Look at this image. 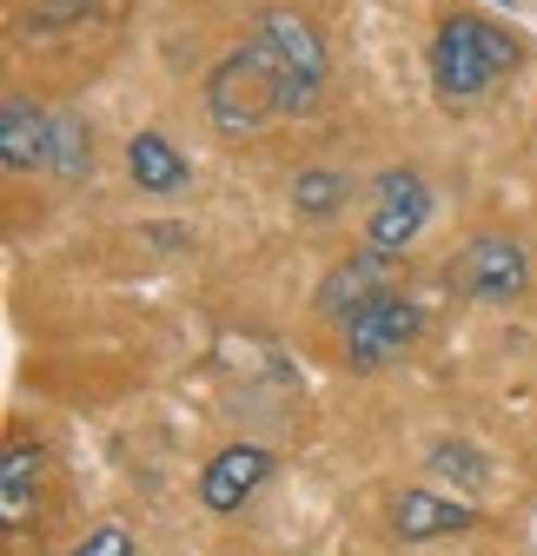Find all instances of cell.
<instances>
[{
  "label": "cell",
  "mask_w": 537,
  "mask_h": 556,
  "mask_svg": "<svg viewBox=\"0 0 537 556\" xmlns=\"http://www.w3.org/2000/svg\"><path fill=\"white\" fill-rule=\"evenodd\" d=\"M524 60V40L485 14H445L432 34V87L445 106H472L485 100L511 66Z\"/></svg>",
  "instance_id": "6da1fadb"
},
{
  "label": "cell",
  "mask_w": 537,
  "mask_h": 556,
  "mask_svg": "<svg viewBox=\"0 0 537 556\" xmlns=\"http://www.w3.org/2000/svg\"><path fill=\"white\" fill-rule=\"evenodd\" d=\"M252 47L265 53V66H273V80H279V113H312L319 93H325V74H332L319 27L299 8H265L252 21Z\"/></svg>",
  "instance_id": "7a4b0ae2"
},
{
  "label": "cell",
  "mask_w": 537,
  "mask_h": 556,
  "mask_svg": "<svg viewBox=\"0 0 537 556\" xmlns=\"http://www.w3.org/2000/svg\"><path fill=\"white\" fill-rule=\"evenodd\" d=\"M273 113H279V80H273V66H265V53L246 40L207 74V119L226 139H252Z\"/></svg>",
  "instance_id": "3957f363"
},
{
  "label": "cell",
  "mask_w": 537,
  "mask_h": 556,
  "mask_svg": "<svg viewBox=\"0 0 537 556\" xmlns=\"http://www.w3.org/2000/svg\"><path fill=\"white\" fill-rule=\"evenodd\" d=\"M425 331V312L405 292H378L372 305H359L352 318H339V352L352 371H378L391 358H405Z\"/></svg>",
  "instance_id": "277c9868"
},
{
  "label": "cell",
  "mask_w": 537,
  "mask_h": 556,
  "mask_svg": "<svg viewBox=\"0 0 537 556\" xmlns=\"http://www.w3.org/2000/svg\"><path fill=\"white\" fill-rule=\"evenodd\" d=\"M425 219H432V186H425L412 166L378 173V186H372V213H365V252H378V258H405V252L419 245Z\"/></svg>",
  "instance_id": "5b68a950"
},
{
  "label": "cell",
  "mask_w": 537,
  "mask_h": 556,
  "mask_svg": "<svg viewBox=\"0 0 537 556\" xmlns=\"http://www.w3.org/2000/svg\"><path fill=\"white\" fill-rule=\"evenodd\" d=\"M451 278H458V292L478 299V305H511V299H524V286H530L524 239H517V232H478L472 245L458 252Z\"/></svg>",
  "instance_id": "8992f818"
},
{
  "label": "cell",
  "mask_w": 537,
  "mask_h": 556,
  "mask_svg": "<svg viewBox=\"0 0 537 556\" xmlns=\"http://www.w3.org/2000/svg\"><path fill=\"white\" fill-rule=\"evenodd\" d=\"M273 477V451L265 444H226L207 457V470H199V504H207L213 517H233L259 497V483Z\"/></svg>",
  "instance_id": "52a82bcc"
},
{
  "label": "cell",
  "mask_w": 537,
  "mask_h": 556,
  "mask_svg": "<svg viewBox=\"0 0 537 556\" xmlns=\"http://www.w3.org/2000/svg\"><path fill=\"white\" fill-rule=\"evenodd\" d=\"M53 160V113L34 106L27 93L0 100V166L8 173H34Z\"/></svg>",
  "instance_id": "ba28073f"
},
{
  "label": "cell",
  "mask_w": 537,
  "mask_h": 556,
  "mask_svg": "<svg viewBox=\"0 0 537 556\" xmlns=\"http://www.w3.org/2000/svg\"><path fill=\"white\" fill-rule=\"evenodd\" d=\"M472 523H478L472 497H438V491H398L391 497V536H405V543H438V536H458Z\"/></svg>",
  "instance_id": "9c48e42d"
},
{
  "label": "cell",
  "mask_w": 537,
  "mask_h": 556,
  "mask_svg": "<svg viewBox=\"0 0 537 556\" xmlns=\"http://www.w3.org/2000/svg\"><path fill=\"white\" fill-rule=\"evenodd\" d=\"M385 265H391V258H378V252L339 258V265L319 278V312H325V318H352L359 305H372L378 292H391V286H385Z\"/></svg>",
  "instance_id": "30bf717a"
},
{
  "label": "cell",
  "mask_w": 537,
  "mask_h": 556,
  "mask_svg": "<svg viewBox=\"0 0 537 556\" xmlns=\"http://www.w3.org/2000/svg\"><path fill=\"white\" fill-rule=\"evenodd\" d=\"M126 173H133V186H140V192H179L192 179L186 153L173 147L166 132H133L126 139Z\"/></svg>",
  "instance_id": "8fae6325"
},
{
  "label": "cell",
  "mask_w": 537,
  "mask_h": 556,
  "mask_svg": "<svg viewBox=\"0 0 537 556\" xmlns=\"http://www.w3.org/2000/svg\"><path fill=\"white\" fill-rule=\"evenodd\" d=\"M34 497H40V444L8 438V451H0V523L21 530Z\"/></svg>",
  "instance_id": "7c38bea8"
},
{
  "label": "cell",
  "mask_w": 537,
  "mask_h": 556,
  "mask_svg": "<svg viewBox=\"0 0 537 556\" xmlns=\"http://www.w3.org/2000/svg\"><path fill=\"white\" fill-rule=\"evenodd\" d=\"M346 199H352V173H339V166H305L292 179V213L299 219H332Z\"/></svg>",
  "instance_id": "4fadbf2b"
},
{
  "label": "cell",
  "mask_w": 537,
  "mask_h": 556,
  "mask_svg": "<svg viewBox=\"0 0 537 556\" xmlns=\"http://www.w3.org/2000/svg\"><path fill=\"white\" fill-rule=\"evenodd\" d=\"M87 166H93V132H87L80 119L53 113V160H47V173H60V179H80Z\"/></svg>",
  "instance_id": "5bb4252c"
},
{
  "label": "cell",
  "mask_w": 537,
  "mask_h": 556,
  "mask_svg": "<svg viewBox=\"0 0 537 556\" xmlns=\"http://www.w3.org/2000/svg\"><path fill=\"white\" fill-rule=\"evenodd\" d=\"M432 470L438 477H451V483H464V497H478L485 491V457L472 451V444H458V438H445V444H432Z\"/></svg>",
  "instance_id": "9a60e30c"
},
{
  "label": "cell",
  "mask_w": 537,
  "mask_h": 556,
  "mask_svg": "<svg viewBox=\"0 0 537 556\" xmlns=\"http://www.w3.org/2000/svg\"><path fill=\"white\" fill-rule=\"evenodd\" d=\"M66 556H140V549H133V536L120 530V523H107V530H93V536H80L74 549H66Z\"/></svg>",
  "instance_id": "2e32d148"
}]
</instances>
